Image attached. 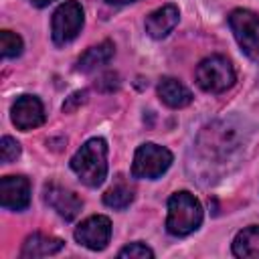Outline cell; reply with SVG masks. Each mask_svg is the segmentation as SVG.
I'll return each mask as SVG.
<instances>
[{
    "label": "cell",
    "mask_w": 259,
    "mask_h": 259,
    "mask_svg": "<svg viewBox=\"0 0 259 259\" xmlns=\"http://www.w3.org/2000/svg\"><path fill=\"white\" fill-rule=\"evenodd\" d=\"M251 138V125L243 117H221L204 125L194 142L198 172L208 180L235 162Z\"/></svg>",
    "instance_id": "cell-1"
},
{
    "label": "cell",
    "mask_w": 259,
    "mask_h": 259,
    "mask_svg": "<svg viewBox=\"0 0 259 259\" xmlns=\"http://www.w3.org/2000/svg\"><path fill=\"white\" fill-rule=\"evenodd\" d=\"M71 168L85 186H101L107 176V142L103 138L87 140L71 158Z\"/></svg>",
    "instance_id": "cell-2"
},
{
    "label": "cell",
    "mask_w": 259,
    "mask_h": 259,
    "mask_svg": "<svg viewBox=\"0 0 259 259\" xmlns=\"http://www.w3.org/2000/svg\"><path fill=\"white\" fill-rule=\"evenodd\" d=\"M202 225V206L194 194L180 190L168 198L166 231L172 237H186Z\"/></svg>",
    "instance_id": "cell-3"
},
{
    "label": "cell",
    "mask_w": 259,
    "mask_h": 259,
    "mask_svg": "<svg viewBox=\"0 0 259 259\" xmlns=\"http://www.w3.org/2000/svg\"><path fill=\"white\" fill-rule=\"evenodd\" d=\"M196 83L206 93H223L235 85V69L227 57L212 55L198 63L196 67Z\"/></svg>",
    "instance_id": "cell-4"
},
{
    "label": "cell",
    "mask_w": 259,
    "mask_h": 259,
    "mask_svg": "<svg viewBox=\"0 0 259 259\" xmlns=\"http://www.w3.org/2000/svg\"><path fill=\"white\" fill-rule=\"evenodd\" d=\"M172 164V152L164 146L158 144H142L136 154H134V162H132V176L134 178H160Z\"/></svg>",
    "instance_id": "cell-5"
},
{
    "label": "cell",
    "mask_w": 259,
    "mask_h": 259,
    "mask_svg": "<svg viewBox=\"0 0 259 259\" xmlns=\"http://www.w3.org/2000/svg\"><path fill=\"white\" fill-rule=\"evenodd\" d=\"M229 26L241 51L259 65V16L247 8H235L229 14Z\"/></svg>",
    "instance_id": "cell-6"
},
{
    "label": "cell",
    "mask_w": 259,
    "mask_h": 259,
    "mask_svg": "<svg viewBox=\"0 0 259 259\" xmlns=\"http://www.w3.org/2000/svg\"><path fill=\"white\" fill-rule=\"evenodd\" d=\"M85 14L83 8L77 0H67L63 2L55 12L51 20V36L55 45H67L71 42L83 28Z\"/></svg>",
    "instance_id": "cell-7"
},
{
    "label": "cell",
    "mask_w": 259,
    "mask_h": 259,
    "mask_svg": "<svg viewBox=\"0 0 259 259\" xmlns=\"http://www.w3.org/2000/svg\"><path fill=\"white\" fill-rule=\"evenodd\" d=\"M111 239V221L105 214H93L75 229V241L91 251H101Z\"/></svg>",
    "instance_id": "cell-8"
},
{
    "label": "cell",
    "mask_w": 259,
    "mask_h": 259,
    "mask_svg": "<svg viewBox=\"0 0 259 259\" xmlns=\"http://www.w3.org/2000/svg\"><path fill=\"white\" fill-rule=\"evenodd\" d=\"M42 198H45V202H47L53 210H57V214L63 217L65 221L77 219V214H79L81 208H83V200H81L73 190H69V188L61 186V184H55V182L45 184V188H42Z\"/></svg>",
    "instance_id": "cell-9"
},
{
    "label": "cell",
    "mask_w": 259,
    "mask_h": 259,
    "mask_svg": "<svg viewBox=\"0 0 259 259\" xmlns=\"http://www.w3.org/2000/svg\"><path fill=\"white\" fill-rule=\"evenodd\" d=\"M10 117L18 130L28 132L45 123V107L36 95H20L12 103Z\"/></svg>",
    "instance_id": "cell-10"
},
{
    "label": "cell",
    "mask_w": 259,
    "mask_h": 259,
    "mask_svg": "<svg viewBox=\"0 0 259 259\" xmlns=\"http://www.w3.org/2000/svg\"><path fill=\"white\" fill-rule=\"evenodd\" d=\"M0 204L8 210H24L30 204V182L24 176H4L0 180Z\"/></svg>",
    "instance_id": "cell-11"
},
{
    "label": "cell",
    "mask_w": 259,
    "mask_h": 259,
    "mask_svg": "<svg viewBox=\"0 0 259 259\" xmlns=\"http://www.w3.org/2000/svg\"><path fill=\"white\" fill-rule=\"evenodd\" d=\"M178 18H180L178 8L174 4H164L146 16L144 26L152 38H164L178 24Z\"/></svg>",
    "instance_id": "cell-12"
},
{
    "label": "cell",
    "mask_w": 259,
    "mask_h": 259,
    "mask_svg": "<svg viewBox=\"0 0 259 259\" xmlns=\"http://www.w3.org/2000/svg\"><path fill=\"white\" fill-rule=\"evenodd\" d=\"M63 247H65V241L59 239V237L45 235V233H32V235H28L26 241L22 243L20 257H24V259L49 257V255H57Z\"/></svg>",
    "instance_id": "cell-13"
},
{
    "label": "cell",
    "mask_w": 259,
    "mask_h": 259,
    "mask_svg": "<svg viewBox=\"0 0 259 259\" xmlns=\"http://www.w3.org/2000/svg\"><path fill=\"white\" fill-rule=\"evenodd\" d=\"M158 97L164 105L172 107V109H180L186 107L192 101V93L188 91V87H184L178 79L174 77H164L158 83Z\"/></svg>",
    "instance_id": "cell-14"
},
{
    "label": "cell",
    "mask_w": 259,
    "mask_h": 259,
    "mask_svg": "<svg viewBox=\"0 0 259 259\" xmlns=\"http://www.w3.org/2000/svg\"><path fill=\"white\" fill-rule=\"evenodd\" d=\"M113 53H115V47H113L111 40H103V42H99V45H95V47H89V49L79 57V61H77V71H81V73H91V71H95V69L107 65V63L111 61Z\"/></svg>",
    "instance_id": "cell-15"
},
{
    "label": "cell",
    "mask_w": 259,
    "mask_h": 259,
    "mask_svg": "<svg viewBox=\"0 0 259 259\" xmlns=\"http://www.w3.org/2000/svg\"><path fill=\"white\" fill-rule=\"evenodd\" d=\"M233 255L241 259H259V225L245 227L233 241Z\"/></svg>",
    "instance_id": "cell-16"
},
{
    "label": "cell",
    "mask_w": 259,
    "mask_h": 259,
    "mask_svg": "<svg viewBox=\"0 0 259 259\" xmlns=\"http://www.w3.org/2000/svg\"><path fill=\"white\" fill-rule=\"evenodd\" d=\"M132 200H134V188H132L127 182H123V180H117V182L103 194V202H105L109 208H117V210L127 208V206L132 204Z\"/></svg>",
    "instance_id": "cell-17"
},
{
    "label": "cell",
    "mask_w": 259,
    "mask_h": 259,
    "mask_svg": "<svg viewBox=\"0 0 259 259\" xmlns=\"http://www.w3.org/2000/svg\"><path fill=\"white\" fill-rule=\"evenodd\" d=\"M0 51L4 59H14L22 53V38L12 30L0 32Z\"/></svg>",
    "instance_id": "cell-18"
},
{
    "label": "cell",
    "mask_w": 259,
    "mask_h": 259,
    "mask_svg": "<svg viewBox=\"0 0 259 259\" xmlns=\"http://www.w3.org/2000/svg\"><path fill=\"white\" fill-rule=\"evenodd\" d=\"M18 156H20V144H18L14 138L4 136V138L0 140V160H2L4 164H10V162H14Z\"/></svg>",
    "instance_id": "cell-19"
},
{
    "label": "cell",
    "mask_w": 259,
    "mask_h": 259,
    "mask_svg": "<svg viewBox=\"0 0 259 259\" xmlns=\"http://www.w3.org/2000/svg\"><path fill=\"white\" fill-rule=\"evenodd\" d=\"M117 255H119V257H130V259H152V257H154V251H152L148 245L136 241V243H130V245H125L123 249H119Z\"/></svg>",
    "instance_id": "cell-20"
},
{
    "label": "cell",
    "mask_w": 259,
    "mask_h": 259,
    "mask_svg": "<svg viewBox=\"0 0 259 259\" xmlns=\"http://www.w3.org/2000/svg\"><path fill=\"white\" fill-rule=\"evenodd\" d=\"M95 87L99 91H113V89L119 87V79H117L115 73H105V75L99 77V81L95 83Z\"/></svg>",
    "instance_id": "cell-21"
},
{
    "label": "cell",
    "mask_w": 259,
    "mask_h": 259,
    "mask_svg": "<svg viewBox=\"0 0 259 259\" xmlns=\"http://www.w3.org/2000/svg\"><path fill=\"white\" fill-rule=\"evenodd\" d=\"M85 97H87V93L85 91H75L71 97H67V101L63 103V111H75L79 105H83L85 103Z\"/></svg>",
    "instance_id": "cell-22"
},
{
    "label": "cell",
    "mask_w": 259,
    "mask_h": 259,
    "mask_svg": "<svg viewBox=\"0 0 259 259\" xmlns=\"http://www.w3.org/2000/svg\"><path fill=\"white\" fill-rule=\"evenodd\" d=\"M34 6H38V8H45V6H49L51 2H55V0H30Z\"/></svg>",
    "instance_id": "cell-23"
},
{
    "label": "cell",
    "mask_w": 259,
    "mask_h": 259,
    "mask_svg": "<svg viewBox=\"0 0 259 259\" xmlns=\"http://www.w3.org/2000/svg\"><path fill=\"white\" fill-rule=\"evenodd\" d=\"M109 4H130V2H136V0H107Z\"/></svg>",
    "instance_id": "cell-24"
}]
</instances>
